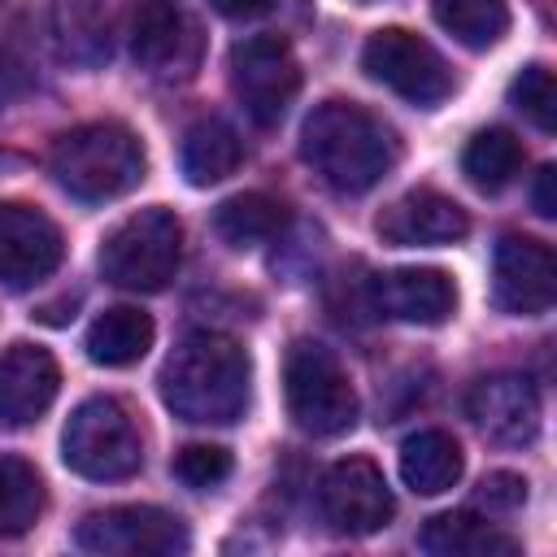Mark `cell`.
Masks as SVG:
<instances>
[{
    "mask_svg": "<svg viewBox=\"0 0 557 557\" xmlns=\"http://www.w3.org/2000/svg\"><path fill=\"white\" fill-rule=\"evenodd\" d=\"M374 231L383 244L396 248H435V244H457L470 231V218L453 196L435 187H413L379 213Z\"/></svg>",
    "mask_w": 557,
    "mask_h": 557,
    "instance_id": "cell-13",
    "label": "cell"
},
{
    "mask_svg": "<svg viewBox=\"0 0 557 557\" xmlns=\"http://www.w3.org/2000/svg\"><path fill=\"white\" fill-rule=\"evenodd\" d=\"M61 370L39 344H9L0 352V431L30 426L57 400Z\"/></svg>",
    "mask_w": 557,
    "mask_h": 557,
    "instance_id": "cell-15",
    "label": "cell"
},
{
    "mask_svg": "<svg viewBox=\"0 0 557 557\" xmlns=\"http://www.w3.org/2000/svg\"><path fill=\"white\" fill-rule=\"evenodd\" d=\"M318 505H322V518L331 522V531H339V535H374L396 513L392 487H387L383 470L370 457H344V461H335L322 474Z\"/></svg>",
    "mask_w": 557,
    "mask_h": 557,
    "instance_id": "cell-10",
    "label": "cell"
},
{
    "mask_svg": "<svg viewBox=\"0 0 557 557\" xmlns=\"http://www.w3.org/2000/svg\"><path fill=\"white\" fill-rule=\"evenodd\" d=\"M231 91L257 126H274L300 91V61L283 35H248L231 48Z\"/></svg>",
    "mask_w": 557,
    "mask_h": 557,
    "instance_id": "cell-8",
    "label": "cell"
},
{
    "mask_svg": "<svg viewBox=\"0 0 557 557\" xmlns=\"http://www.w3.org/2000/svg\"><path fill=\"white\" fill-rule=\"evenodd\" d=\"M74 544L100 557H174L187 553V522L157 505H113L87 513L74 531Z\"/></svg>",
    "mask_w": 557,
    "mask_h": 557,
    "instance_id": "cell-9",
    "label": "cell"
},
{
    "mask_svg": "<svg viewBox=\"0 0 557 557\" xmlns=\"http://www.w3.org/2000/svg\"><path fill=\"white\" fill-rule=\"evenodd\" d=\"M44 513V479L22 457H0V540L30 531Z\"/></svg>",
    "mask_w": 557,
    "mask_h": 557,
    "instance_id": "cell-24",
    "label": "cell"
},
{
    "mask_svg": "<svg viewBox=\"0 0 557 557\" xmlns=\"http://www.w3.org/2000/svg\"><path fill=\"white\" fill-rule=\"evenodd\" d=\"M418 544L435 557H518V540L496 531L487 518L470 513V509H457V513H435Z\"/></svg>",
    "mask_w": 557,
    "mask_h": 557,
    "instance_id": "cell-19",
    "label": "cell"
},
{
    "mask_svg": "<svg viewBox=\"0 0 557 557\" xmlns=\"http://www.w3.org/2000/svg\"><path fill=\"white\" fill-rule=\"evenodd\" d=\"M370 300L383 318L392 322H413V326H440L457 309V287L444 270L426 265H405L387 270L370 283Z\"/></svg>",
    "mask_w": 557,
    "mask_h": 557,
    "instance_id": "cell-16",
    "label": "cell"
},
{
    "mask_svg": "<svg viewBox=\"0 0 557 557\" xmlns=\"http://www.w3.org/2000/svg\"><path fill=\"white\" fill-rule=\"evenodd\" d=\"M61 461L96 483L131 479L144 466V444L126 405L113 396H87L61 431Z\"/></svg>",
    "mask_w": 557,
    "mask_h": 557,
    "instance_id": "cell-6",
    "label": "cell"
},
{
    "mask_svg": "<svg viewBox=\"0 0 557 557\" xmlns=\"http://www.w3.org/2000/svg\"><path fill=\"white\" fill-rule=\"evenodd\" d=\"M157 383L174 418L196 426H226L248 409L252 366L235 339L218 331H191L174 344Z\"/></svg>",
    "mask_w": 557,
    "mask_h": 557,
    "instance_id": "cell-1",
    "label": "cell"
},
{
    "mask_svg": "<svg viewBox=\"0 0 557 557\" xmlns=\"http://www.w3.org/2000/svg\"><path fill=\"white\" fill-rule=\"evenodd\" d=\"M61 231L57 222L22 200L0 205V283L9 292H26L44 283L61 265Z\"/></svg>",
    "mask_w": 557,
    "mask_h": 557,
    "instance_id": "cell-12",
    "label": "cell"
},
{
    "mask_svg": "<svg viewBox=\"0 0 557 557\" xmlns=\"http://www.w3.org/2000/svg\"><path fill=\"white\" fill-rule=\"evenodd\" d=\"M191 22L183 0H131V52L144 70L165 74L187 61Z\"/></svg>",
    "mask_w": 557,
    "mask_h": 557,
    "instance_id": "cell-17",
    "label": "cell"
},
{
    "mask_svg": "<svg viewBox=\"0 0 557 557\" xmlns=\"http://www.w3.org/2000/svg\"><path fill=\"white\" fill-rule=\"evenodd\" d=\"M466 413L487 440L527 444L540 431V392L531 387L527 374H509V370L483 374L466 396Z\"/></svg>",
    "mask_w": 557,
    "mask_h": 557,
    "instance_id": "cell-14",
    "label": "cell"
},
{
    "mask_svg": "<svg viewBox=\"0 0 557 557\" xmlns=\"http://www.w3.org/2000/svg\"><path fill=\"white\" fill-rule=\"evenodd\" d=\"M174 474L187 487H218L231 474V453L218 448V444H187L174 457Z\"/></svg>",
    "mask_w": 557,
    "mask_h": 557,
    "instance_id": "cell-27",
    "label": "cell"
},
{
    "mask_svg": "<svg viewBox=\"0 0 557 557\" xmlns=\"http://www.w3.org/2000/svg\"><path fill=\"white\" fill-rule=\"evenodd\" d=\"M300 157L331 191L361 196L396 165V135L370 109L352 100H326L300 126Z\"/></svg>",
    "mask_w": 557,
    "mask_h": 557,
    "instance_id": "cell-2",
    "label": "cell"
},
{
    "mask_svg": "<svg viewBox=\"0 0 557 557\" xmlns=\"http://www.w3.org/2000/svg\"><path fill=\"white\" fill-rule=\"evenodd\" d=\"M283 396L287 413L305 435L331 440L352 431L357 392L339 366V357L318 339H296L283 357Z\"/></svg>",
    "mask_w": 557,
    "mask_h": 557,
    "instance_id": "cell-4",
    "label": "cell"
},
{
    "mask_svg": "<svg viewBox=\"0 0 557 557\" xmlns=\"http://www.w3.org/2000/svg\"><path fill=\"white\" fill-rule=\"evenodd\" d=\"M557 296V257L548 244L505 235L492 252V300L500 313L540 318Z\"/></svg>",
    "mask_w": 557,
    "mask_h": 557,
    "instance_id": "cell-11",
    "label": "cell"
},
{
    "mask_svg": "<svg viewBox=\"0 0 557 557\" xmlns=\"http://www.w3.org/2000/svg\"><path fill=\"white\" fill-rule=\"evenodd\" d=\"M283 222H287V209L265 191H239L213 209V231L231 248H257V244L274 239L283 231Z\"/></svg>",
    "mask_w": 557,
    "mask_h": 557,
    "instance_id": "cell-22",
    "label": "cell"
},
{
    "mask_svg": "<svg viewBox=\"0 0 557 557\" xmlns=\"http://www.w3.org/2000/svg\"><path fill=\"white\" fill-rule=\"evenodd\" d=\"M522 500H527V479H522V474L492 470V474L479 483V505H487L492 513H513Z\"/></svg>",
    "mask_w": 557,
    "mask_h": 557,
    "instance_id": "cell-28",
    "label": "cell"
},
{
    "mask_svg": "<svg viewBox=\"0 0 557 557\" xmlns=\"http://www.w3.org/2000/svg\"><path fill=\"white\" fill-rule=\"evenodd\" d=\"M152 318L139 313V309H104L91 326H87V357L96 366H109V370H122V366H135L148 348H152Z\"/></svg>",
    "mask_w": 557,
    "mask_h": 557,
    "instance_id": "cell-21",
    "label": "cell"
},
{
    "mask_svg": "<svg viewBox=\"0 0 557 557\" xmlns=\"http://www.w3.org/2000/svg\"><path fill=\"white\" fill-rule=\"evenodd\" d=\"M222 17H257V13H265L274 0H209Z\"/></svg>",
    "mask_w": 557,
    "mask_h": 557,
    "instance_id": "cell-30",
    "label": "cell"
},
{
    "mask_svg": "<svg viewBox=\"0 0 557 557\" xmlns=\"http://www.w3.org/2000/svg\"><path fill=\"white\" fill-rule=\"evenodd\" d=\"M518 170H522V144H518L509 131H500V126L479 131V135L466 144V152H461V174H466L479 191H500V187H509Z\"/></svg>",
    "mask_w": 557,
    "mask_h": 557,
    "instance_id": "cell-23",
    "label": "cell"
},
{
    "mask_svg": "<svg viewBox=\"0 0 557 557\" xmlns=\"http://www.w3.org/2000/svg\"><path fill=\"white\" fill-rule=\"evenodd\" d=\"M431 13L466 48H492L509 30L505 0H431Z\"/></svg>",
    "mask_w": 557,
    "mask_h": 557,
    "instance_id": "cell-25",
    "label": "cell"
},
{
    "mask_svg": "<svg viewBox=\"0 0 557 557\" xmlns=\"http://www.w3.org/2000/svg\"><path fill=\"white\" fill-rule=\"evenodd\" d=\"M183 257V222L174 209L152 205L117 222L100 244V274L126 292H161Z\"/></svg>",
    "mask_w": 557,
    "mask_h": 557,
    "instance_id": "cell-5",
    "label": "cell"
},
{
    "mask_svg": "<svg viewBox=\"0 0 557 557\" xmlns=\"http://www.w3.org/2000/svg\"><path fill=\"white\" fill-rule=\"evenodd\" d=\"M144 144L122 122H87L65 135H57L48 152V170L57 187L83 205H104L113 196H126L144 178Z\"/></svg>",
    "mask_w": 557,
    "mask_h": 557,
    "instance_id": "cell-3",
    "label": "cell"
},
{
    "mask_svg": "<svg viewBox=\"0 0 557 557\" xmlns=\"http://www.w3.org/2000/svg\"><path fill=\"white\" fill-rule=\"evenodd\" d=\"M244 161V139L235 135L231 122L222 117H200L187 126L183 144H178V170L191 187H213L226 174H235Z\"/></svg>",
    "mask_w": 557,
    "mask_h": 557,
    "instance_id": "cell-18",
    "label": "cell"
},
{
    "mask_svg": "<svg viewBox=\"0 0 557 557\" xmlns=\"http://www.w3.org/2000/svg\"><path fill=\"white\" fill-rule=\"evenodd\" d=\"M531 205H535L540 218H557V170H553V165H544V170L535 174Z\"/></svg>",
    "mask_w": 557,
    "mask_h": 557,
    "instance_id": "cell-29",
    "label": "cell"
},
{
    "mask_svg": "<svg viewBox=\"0 0 557 557\" xmlns=\"http://www.w3.org/2000/svg\"><path fill=\"white\" fill-rule=\"evenodd\" d=\"M361 70L418 109H435L453 91V70L444 65V57L422 35L400 26H383L366 39Z\"/></svg>",
    "mask_w": 557,
    "mask_h": 557,
    "instance_id": "cell-7",
    "label": "cell"
},
{
    "mask_svg": "<svg viewBox=\"0 0 557 557\" xmlns=\"http://www.w3.org/2000/svg\"><path fill=\"white\" fill-rule=\"evenodd\" d=\"M509 104L531 117L540 131H557V87H553V70L548 65H527L513 83H509Z\"/></svg>",
    "mask_w": 557,
    "mask_h": 557,
    "instance_id": "cell-26",
    "label": "cell"
},
{
    "mask_svg": "<svg viewBox=\"0 0 557 557\" xmlns=\"http://www.w3.org/2000/svg\"><path fill=\"white\" fill-rule=\"evenodd\" d=\"M461 444L448 431H418L400 444V479L418 496H440L461 479Z\"/></svg>",
    "mask_w": 557,
    "mask_h": 557,
    "instance_id": "cell-20",
    "label": "cell"
}]
</instances>
